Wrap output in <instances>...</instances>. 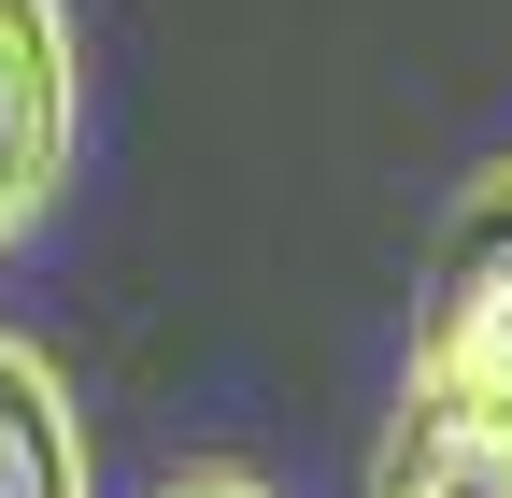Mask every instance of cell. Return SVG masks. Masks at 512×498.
I'll list each match as a JSON object with an SVG mask.
<instances>
[{"label": "cell", "mask_w": 512, "mask_h": 498, "mask_svg": "<svg viewBox=\"0 0 512 498\" xmlns=\"http://www.w3.org/2000/svg\"><path fill=\"white\" fill-rule=\"evenodd\" d=\"M413 385H498L512 399V157L456 185L427 242V314H413Z\"/></svg>", "instance_id": "obj_1"}, {"label": "cell", "mask_w": 512, "mask_h": 498, "mask_svg": "<svg viewBox=\"0 0 512 498\" xmlns=\"http://www.w3.org/2000/svg\"><path fill=\"white\" fill-rule=\"evenodd\" d=\"M72 15L57 0H0V257L43 228V200L72 185Z\"/></svg>", "instance_id": "obj_2"}, {"label": "cell", "mask_w": 512, "mask_h": 498, "mask_svg": "<svg viewBox=\"0 0 512 498\" xmlns=\"http://www.w3.org/2000/svg\"><path fill=\"white\" fill-rule=\"evenodd\" d=\"M370 498H512V399L498 385H413L370 456Z\"/></svg>", "instance_id": "obj_3"}, {"label": "cell", "mask_w": 512, "mask_h": 498, "mask_svg": "<svg viewBox=\"0 0 512 498\" xmlns=\"http://www.w3.org/2000/svg\"><path fill=\"white\" fill-rule=\"evenodd\" d=\"M0 498H86V427L29 342H0Z\"/></svg>", "instance_id": "obj_4"}, {"label": "cell", "mask_w": 512, "mask_h": 498, "mask_svg": "<svg viewBox=\"0 0 512 498\" xmlns=\"http://www.w3.org/2000/svg\"><path fill=\"white\" fill-rule=\"evenodd\" d=\"M157 498H271V484H256V470H171Z\"/></svg>", "instance_id": "obj_5"}]
</instances>
